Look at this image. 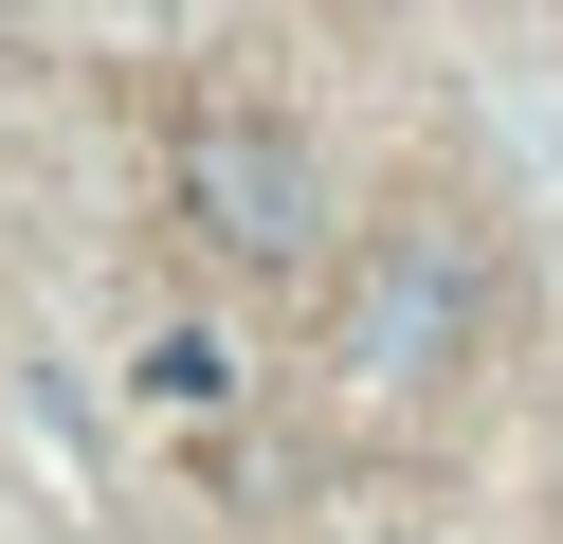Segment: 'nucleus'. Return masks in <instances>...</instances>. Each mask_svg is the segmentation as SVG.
Wrapping results in <instances>:
<instances>
[{
  "label": "nucleus",
  "mask_w": 563,
  "mask_h": 544,
  "mask_svg": "<svg viewBox=\"0 0 563 544\" xmlns=\"http://www.w3.org/2000/svg\"><path fill=\"white\" fill-rule=\"evenodd\" d=\"M183 218L236 254V273H309V254H328V181H309V145L273 127V109H236V91L183 127Z\"/></svg>",
  "instance_id": "f257e3e1"
},
{
  "label": "nucleus",
  "mask_w": 563,
  "mask_h": 544,
  "mask_svg": "<svg viewBox=\"0 0 563 544\" xmlns=\"http://www.w3.org/2000/svg\"><path fill=\"white\" fill-rule=\"evenodd\" d=\"M454 345H473V254H454L437 218L364 236V273H345V363H364V381H437Z\"/></svg>",
  "instance_id": "f03ea898"
}]
</instances>
